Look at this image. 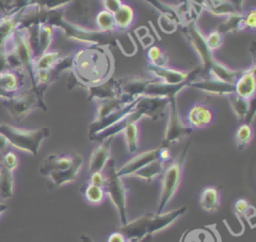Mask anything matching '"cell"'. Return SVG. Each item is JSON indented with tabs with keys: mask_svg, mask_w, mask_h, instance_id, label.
Instances as JSON below:
<instances>
[{
	"mask_svg": "<svg viewBox=\"0 0 256 242\" xmlns=\"http://www.w3.org/2000/svg\"><path fill=\"white\" fill-rule=\"evenodd\" d=\"M187 208L182 206L166 213H147L133 221L127 222L117 229L127 240L138 242L156 232H159L173 224L186 212Z\"/></svg>",
	"mask_w": 256,
	"mask_h": 242,
	"instance_id": "6da1fadb",
	"label": "cell"
},
{
	"mask_svg": "<svg viewBox=\"0 0 256 242\" xmlns=\"http://www.w3.org/2000/svg\"><path fill=\"white\" fill-rule=\"evenodd\" d=\"M0 133L14 148L36 156L42 142L49 136V128H22L0 122Z\"/></svg>",
	"mask_w": 256,
	"mask_h": 242,
	"instance_id": "7a4b0ae2",
	"label": "cell"
},
{
	"mask_svg": "<svg viewBox=\"0 0 256 242\" xmlns=\"http://www.w3.org/2000/svg\"><path fill=\"white\" fill-rule=\"evenodd\" d=\"M188 148L189 143L185 145L181 152L167 166L165 165L164 171L161 175V190L156 211L158 214L163 212L164 208L175 196L180 186Z\"/></svg>",
	"mask_w": 256,
	"mask_h": 242,
	"instance_id": "3957f363",
	"label": "cell"
},
{
	"mask_svg": "<svg viewBox=\"0 0 256 242\" xmlns=\"http://www.w3.org/2000/svg\"><path fill=\"white\" fill-rule=\"evenodd\" d=\"M105 168L106 172L104 174L105 180L103 184L104 191L110 197L112 203L117 209L121 224L125 225L128 222L126 212L128 188L125 185V182L122 179V177L117 174L115 161L113 159H110L108 161Z\"/></svg>",
	"mask_w": 256,
	"mask_h": 242,
	"instance_id": "277c9868",
	"label": "cell"
},
{
	"mask_svg": "<svg viewBox=\"0 0 256 242\" xmlns=\"http://www.w3.org/2000/svg\"><path fill=\"white\" fill-rule=\"evenodd\" d=\"M2 104L15 121H21L36 108H42L36 93L31 91L18 92L13 97L2 100Z\"/></svg>",
	"mask_w": 256,
	"mask_h": 242,
	"instance_id": "5b68a950",
	"label": "cell"
},
{
	"mask_svg": "<svg viewBox=\"0 0 256 242\" xmlns=\"http://www.w3.org/2000/svg\"><path fill=\"white\" fill-rule=\"evenodd\" d=\"M19 164V158L13 151L4 153L0 158V198L9 199L14 194V171Z\"/></svg>",
	"mask_w": 256,
	"mask_h": 242,
	"instance_id": "8992f818",
	"label": "cell"
},
{
	"mask_svg": "<svg viewBox=\"0 0 256 242\" xmlns=\"http://www.w3.org/2000/svg\"><path fill=\"white\" fill-rule=\"evenodd\" d=\"M214 120V111L211 106L205 102L193 103L185 112L181 121L189 129L207 128Z\"/></svg>",
	"mask_w": 256,
	"mask_h": 242,
	"instance_id": "52a82bcc",
	"label": "cell"
},
{
	"mask_svg": "<svg viewBox=\"0 0 256 242\" xmlns=\"http://www.w3.org/2000/svg\"><path fill=\"white\" fill-rule=\"evenodd\" d=\"M82 166H83V158L81 155L77 154L75 161L67 169L50 173L47 176L48 188L56 189V188H59V187H62L64 185L74 182L79 177Z\"/></svg>",
	"mask_w": 256,
	"mask_h": 242,
	"instance_id": "ba28073f",
	"label": "cell"
},
{
	"mask_svg": "<svg viewBox=\"0 0 256 242\" xmlns=\"http://www.w3.org/2000/svg\"><path fill=\"white\" fill-rule=\"evenodd\" d=\"M190 131H191V129L187 128L183 124V122L181 121V117L179 116V114L177 112V109H176V106L173 103L170 120H169V123L167 125L165 135H164V139H163V142H162V147H167L168 148V145H170L171 143L177 142L183 136L188 134Z\"/></svg>",
	"mask_w": 256,
	"mask_h": 242,
	"instance_id": "9c48e42d",
	"label": "cell"
},
{
	"mask_svg": "<svg viewBox=\"0 0 256 242\" xmlns=\"http://www.w3.org/2000/svg\"><path fill=\"white\" fill-rule=\"evenodd\" d=\"M106 139L107 140L99 144L91 153L89 159L90 174L95 172H102L108 161L111 159L112 137H108Z\"/></svg>",
	"mask_w": 256,
	"mask_h": 242,
	"instance_id": "30bf717a",
	"label": "cell"
},
{
	"mask_svg": "<svg viewBox=\"0 0 256 242\" xmlns=\"http://www.w3.org/2000/svg\"><path fill=\"white\" fill-rule=\"evenodd\" d=\"M159 151H160V148H156V149H152V150H148L143 153H140L139 155H136L135 157L127 161L122 167H120V169L117 171V174L121 177H124V176L129 177L135 171L151 163L152 161L159 159Z\"/></svg>",
	"mask_w": 256,
	"mask_h": 242,
	"instance_id": "8fae6325",
	"label": "cell"
},
{
	"mask_svg": "<svg viewBox=\"0 0 256 242\" xmlns=\"http://www.w3.org/2000/svg\"><path fill=\"white\" fill-rule=\"evenodd\" d=\"M20 77L16 70L5 68L0 72V99L7 100L20 92Z\"/></svg>",
	"mask_w": 256,
	"mask_h": 242,
	"instance_id": "7c38bea8",
	"label": "cell"
},
{
	"mask_svg": "<svg viewBox=\"0 0 256 242\" xmlns=\"http://www.w3.org/2000/svg\"><path fill=\"white\" fill-rule=\"evenodd\" d=\"M23 10V7H18L0 15V49L17 29Z\"/></svg>",
	"mask_w": 256,
	"mask_h": 242,
	"instance_id": "4fadbf2b",
	"label": "cell"
},
{
	"mask_svg": "<svg viewBox=\"0 0 256 242\" xmlns=\"http://www.w3.org/2000/svg\"><path fill=\"white\" fill-rule=\"evenodd\" d=\"M179 242H221L218 231L212 226H203L186 230Z\"/></svg>",
	"mask_w": 256,
	"mask_h": 242,
	"instance_id": "5bb4252c",
	"label": "cell"
},
{
	"mask_svg": "<svg viewBox=\"0 0 256 242\" xmlns=\"http://www.w3.org/2000/svg\"><path fill=\"white\" fill-rule=\"evenodd\" d=\"M76 157H77V154L76 155H54V154L49 155L43 160L39 168L40 174L47 177L50 173L67 169L69 166L73 164Z\"/></svg>",
	"mask_w": 256,
	"mask_h": 242,
	"instance_id": "9a60e30c",
	"label": "cell"
},
{
	"mask_svg": "<svg viewBox=\"0 0 256 242\" xmlns=\"http://www.w3.org/2000/svg\"><path fill=\"white\" fill-rule=\"evenodd\" d=\"M222 204V193L219 187L206 186L200 194V206L207 212H216Z\"/></svg>",
	"mask_w": 256,
	"mask_h": 242,
	"instance_id": "2e32d148",
	"label": "cell"
},
{
	"mask_svg": "<svg viewBox=\"0 0 256 242\" xmlns=\"http://www.w3.org/2000/svg\"><path fill=\"white\" fill-rule=\"evenodd\" d=\"M165 168V162L160 159H156L151 163L145 165L139 170L132 173L129 177H137L145 180L146 182L153 181L156 177L161 176Z\"/></svg>",
	"mask_w": 256,
	"mask_h": 242,
	"instance_id": "e0dca14e",
	"label": "cell"
},
{
	"mask_svg": "<svg viewBox=\"0 0 256 242\" xmlns=\"http://www.w3.org/2000/svg\"><path fill=\"white\" fill-rule=\"evenodd\" d=\"M124 135L126 149L129 153H134L139 149L140 126L136 121L130 122L121 130Z\"/></svg>",
	"mask_w": 256,
	"mask_h": 242,
	"instance_id": "ac0fdd59",
	"label": "cell"
},
{
	"mask_svg": "<svg viewBox=\"0 0 256 242\" xmlns=\"http://www.w3.org/2000/svg\"><path fill=\"white\" fill-rule=\"evenodd\" d=\"M235 94L243 99L251 100L255 94V79L252 73H246L242 75L234 88Z\"/></svg>",
	"mask_w": 256,
	"mask_h": 242,
	"instance_id": "d6986e66",
	"label": "cell"
},
{
	"mask_svg": "<svg viewBox=\"0 0 256 242\" xmlns=\"http://www.w3.org/2000/svg\"><path fill=\"white\" fill-rule=\"evenodd\" d=\"M81 192L83 193L87 204L91 206L101 205L106 195L104 188L102 186L95 185L91 182L83 185L81 188Z\"/></svg>",
	"mask_w": 256,
	"mask_h": 242,
	"instance_id": "ffe728a7",
	"label": "cell"
},
{
	"mask_svg": "<svg viewBox=\"0 0 256 242\" xmlns=\"http://www.w3.org/2000/svg\"><path fill=\"white\" fill-rule=\"evenodd\" d=\"M253 137H254L253 126L249 123H243L237 128L235 132V135H234L235 145L239 150H242L251 143V141L253 140Z\"/></svg>",
	"mask_w": 256,
	"mask_h": 242,
	"instance_id": "44dd1931",
	"label": "cell"
},
{
	"mask_svg": "<svg viewBox=\"0 0 256 242\" xmlns=\"http://www.w3.org/2000/svg\"><path fill=\"white\" fill-rule=\"evenodd\" d=\"M114 23L119 27H127L134 20V11L129 5H121L113 13Z\"/></svg>",
	"mask_w": 256,
	"mask_h": 242,
	"instance_id": "7402d4cb",
	"label": "cell"
},
{
	"mask_svg": "<svg viewBox=\"0 0 256 242\" xmlns=\"http://www.w3.org/2000/svg\"><path fill=\"white\" fill-rule=\"evenodd\" d=\"M58 53L55 51L45 52L35 59V70H49L57 60Z\"/></svg>",
	"mask_w": 256,
	"mask_h": 242,
	"instance_id": "603a6c76",
	"label": "cell"
},
{
	"mask_svg": "<svg viewBox=\"0 0 256 242\" xmlns=\"http://www.w3.org/2000/svg\"><path fill=\"white\" fill-rule=\"evenodd\" d=\"M231 102L234 112L237 114L238 117L243 118L247 115V113L249 112V100L243 99L235 94L231 97Z\"/></svg>",
	"mask_w": 256,
	"mask_h": 242,
	"instance_id": "cb8c5ba5",
	"label": "cell"
},
{
	"mask_svg": "<svg viewBox=\"0 0 256 242\" xmlns=\"http://www.w3.org/2000/svg\"><path fill=\"white\" fill-rule=\"evenodd\" d=\"M97 23L103 29L111 28L115 24L113 14L109 11H101L97 17Z\"/></svg>",
	"mask_w": 256,
	"mask_h": 242,
	"instance_id": "d4e9b609",
	"label": "cell"
},
{
	"mask_svg": "<svg viewBox=\"0 0 256 242\" xmlns=\"http://www.w3.org/2000/svg\"><path fill=\"white\" fill-rule=\"evenodd\" d=\"M235 213L238 216H245L246 218H249V212L250 209L253 208V206L249 203V201H247L246 199H238L235 203Z\"/></svg>",
	"mask_w": 256,
	"mask_h": 242,
	"instance_id": "484cf974",
	"label": "cell"
},
{
	"mask_svg": "<svg viewBox=\"0 0 256 242\" xmlns=\"http://www.w3.org/2000/svg\"><path fill=\"white\" fill-rule=\"evenodd\" d=\"M18 7H21V6L19 5L17 0H0V15L2 13L11 11Z\"/></svg>",
	"mask_w": 256,
	"mask_h": 242,
	"instance_id": "4316f807",
	"label": "cell"
},
{
	"mask_svg": "<svg viewBox=\"0 0 256 242\" xmlns=\"http://www.w3.org/2000/svg\"><path fill=\"white\" fill-rule=\"evenodd\" d=\"M148 57L154 63H158L159 64V60L162 61V57H163L161 48H159L158 46H154V47L150 48L149 51H148Z\"/></svg>",
	"mask_w": 256,
	"mask_h": 242,
	"instance_id": "83f0119b",
	"label": "cell"
},
{
	"mask_svg": "<svg viewBox=\"0 0 256 242\" xmlns=\"http://www.w3.org/2000/svg\"><path fill=\"white\" fill-rule=\"evenodd\" d=\"M221 35L218 32L211 33L207 38V43L210 48H216L221 43Z\"/></svg>",
	"mask_w": 256,
	"mask_h": 242,
	"instance_id": "f1b7e54d",
	"label": "cell"
},
{
	"mask_svg": "<svg viewBox=\"0 0 256 242\" xmlns=\"http://www.w3.org/2000/svg\"><path fill=\"white\" fill-rule=\"evenodd\" d=\"M104 180H105V177H104V174L102 172H95V173L91 174L90 182L95 184V185H99V186L103 187Z\"/></svg>",
	"mask_w": 256,
	"mask_h": 242,
	"instance_id": "f546056e",
	"label": "cell"
},
{
	"mask_svg": "<svg viewBox=\"0 0 256 242\" xmlns=\"http://www.w3.org/2000/svg\"><path fill=\"white\" fill-rule=\"evenodd\" d=\"M105 6L109 12L114 13L121 6V0H105Z\"/></svg>",
	"mask_w": 256,
	"mask_h": 242,
	"instance_id": "4dcf8cb0",
	"label": "cell"
},
{
	"mask_svg": "<svg viewBox=\"0 0 256 242\" xmlns=\"http://www.w3.org/2000/svg\"><path fill=\"white\" fill-rule=\"evenodd\" d=\"M159 159L162 160L165 163L167 161H170V159H171V152H170V150L167 147H160Z\"/></svg>",
	"mask_w": 256,
	"mask_h": 242,
	"instance_id": "1f68e13d",
	"label": "cell"
},
{
	"mask_svg": "<svg viewBox=\"0 0 256 242\" xmlns=\"http://www.w3.org/2000/svg\"><path fill=\"white\" fill-rule=\"evenodd\" d=\"M245 23H246L248 26H250V27H254V26H255V14H254V11L251 12V13L248 15V17H247Z\"/></svg>",
	"mask_w": 256,
	"mask_h": 242,
	"instance_id": "d6a6232c",
	"label": "cell"
},
{
	"mask_svg": "<svg viewBox=\"0 0 256 242\" xmlns=\"http://www.w3.org/2000/svg\"><path fill=\"white\" fill-rule=\"evenodd\" d=\"M7 146H8V142L6 138L0 133V152H4Z\"/></svg>",
	"mask_w": 256,
	"mask_h": 242,
	"instance_id": "836d02e7",
	"label": "cell"
},
{
	"mask_svg": "<svg viewBox=\"0 0 256 242\" xmlns=\"http://www.w3.org/2000/svg\"><path fill=\"white\" fill-rule=\"evenodd\" d=\"M5 68H8L7 67V62H6V58H5V55L3 54V52L0 50V72L5 69Z\"/></svg>",
	"mask_w": 256,
	"mask_h": 242,
	"instance_id": "e575fe53",
	"label": "cell"
},
{
	"mask_svg": "<svg viewBox=\"0 0 256 242\" xmlns=\"http://www.w3.org/2000/svg\"><path fill=\"white\" fill-rule=\"evenodd\" d=\"M80 240H81L82 242H94L91 237H89L88 235H84V234L80 236Z\"/></svg>",
	"mask_w": 256,
	"mask_h": 242,
	"instance_id": "d590c367",
	"label": "cell"
},
{
	"mask_svg": "<svg viewBox=\"0 0 256 242\" xmlns=\"http://www.w3.org/2000/svg\"><path fill=\"white\" fill-rule=\"evenodd\" d=\"M6 209H7V204L0 202V215H1L4 211H6Z\"/></svg>",
	"mask_w": 256,
	"mask_h": 242,
	"instance_id": "8d00e7d4",
	"label": "cell"
}]
</instances>
